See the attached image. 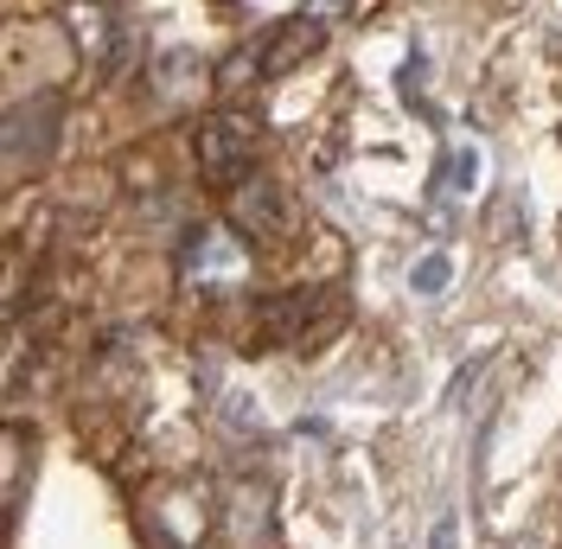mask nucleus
<instances>
[{
	"instance_id": "3",
	"label": "nucleus",
	"mask_w": 562,
	"mask_h": 549,
	"mask_svg": "<svg viewBox=\"0 0 562 549\" xmlns=\"http://www.w3.org/2000/svg\"><path fill=\"white\" fill-rule=\"evenodd\" d=\"M319 38H326V26H319L314 13H294V20H281L276 33H269V45H262V70L269 77H281V70H294L301 58H314Z\"/></svg>"
},
{
	"instance_id": "2",
	"label": "nucleus",
	"mask_w": 562,
	"mask_h": 549,
	"mask_svg": "<svg viewBox=\"0 0 562 549\" xmlns=\"http://www.w3.org/2000/svg\"><path fill=\"white\" fill-rule=\"evenodd\" d=\"M231 224L244 231L249 243H281L294 231V199L281 192L276 179H244V186H231Z\"/></svg>"
},
{
	"instance_id": "4",
	"label": "nucleus",
	"mask_w": 562,
	"mask_h": 549,
	"mask_svg": "<svg viewBox=\"0 0 562 549\" xmlns=\"http://www.w3.org/2000/svg\"><path fill=\"white\" fill-rule=\"evenodd\" d=\"M448 274H454V269H448V256H422L409 281H416L422 294H435V288H448Z\"/></svg>"
},
{
	"instance_id": "6",
	"label": "nucleus",
	"mask_w": 562,
	"mask_h": 549,
	"mask_svg": "<svg viewBox=\"0 0 562 549\" xmlns=\"http://www.w3.org/2000/svg\"><path fill=\"white\" fill-rule=\"evenodd\" d=\"M346 7H351V0H314V20H319V13H346Z\"/></svg>"
},
{
	"instance_id": "5",
	"label": "nucleus",
	"mask_w": 562,
	"mask_h": 549,
	"mask_svg": "<svg viewBox=\"0 0 562 549\" xmlns=\"http://www.w3.org/2000/svg\"><path fill=\"white\" fill-rule=\"evenodd\" d=\"M428 549H460V524L454 517H441V524H435V544Z\"/></svg>"
},
{
	"instance_id": "1",
	"label": "nucleus",
	"mask_w": 562,
	"mask_h": 549,
	"mask_svg": "<svg viewBox=\"0 0 562 549\" xmlns=\"http://www.w3.org/2000/svg\"><path fill=\"white\" fill-rule=\"evenodd\" d=\"M192 160L211 186H244L249 160H256V128L244 115H205L192 128Z\"/></svg>"
}]
</instances>
